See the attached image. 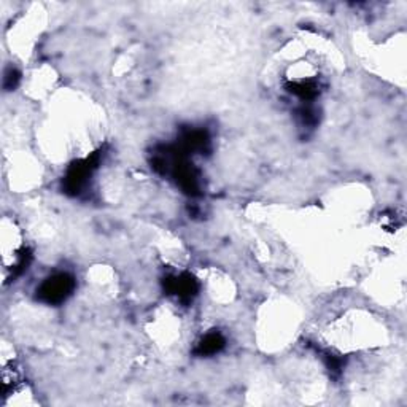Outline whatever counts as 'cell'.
<instances>
[{
  "label": "cell",
  "mask_w": 407,
  "mask_h": 407,
  "mask_svg": "<svg viewBox=\"0 0 407 407\" xmlns=\"http://www.w3.org/2000/svg\"><path fill=\"white\" fill-rule=\"evenodd\" d=\"M165 288H168V292L170 294L177 296L180 301H191L192 296H195L197 292V284L190 274H182L168 279V282H165Z\"/></svg>",
  "instance_id": "7a4b0ae2"
},
{
  "label": "cell",
  "mask_w": 407,
  "mask_h": 407,
  "mask_svg": "<svg viewBox=\"0 0 407 407\" xmlns=\"http://www.w3.org/2000/svg\"><path fill=\"white\" fill-rule=\"evenodd\" d=\"M225 337L220 333H209L204 336V339L197 344L196 347V354L199 356H209V355H215L218 354L220 350H223L225 347Z\"/></svg>",
  "instance_id": "3957f363"
},
{
  "label": "cell",
  "mask_w": 407,
  "mask_h": 407,
  "mask_svg": "<svg viewBox=\"0 0 407 407\" xmlns=\"http://www.w3.org/2000/svg\"><path fill=\"white\" fill-rule=\"evenodd\" d=\"M75 288V280L72 275L59 272L54 274L51 277H48L43 284L40 285V288L37 289V296L41 302L45 304H51L56 306L64 302L68 296L72 294Z\"/></svg>",
  "instance_id": "6da1fadb"
}]
</instances>
